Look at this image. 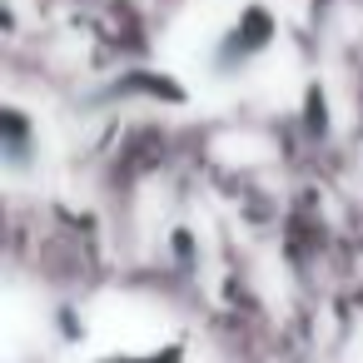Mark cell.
Listing matches in <instances>:
<instances>
[{"mask_svg": "<svg viewBox=\"0 0 363 363\" xmlns=\"http://www.w3.org/2000/svg\"><path fill=\"white\" fill-rule=\"evenodd\" d=\"M274 40H279V16L264 6V0H249V6H239V16L214 35L204 65H209L214 80H239L274 50Z\"/></svg>", "mask_w": 363, "mask_h": 363, "instance_id": "obj_1", "label": "cell"}, {"mask_svg": "<svg viewBox=\"0 0 363 363\" xmlns=\"http://www.w3.org/2000/svg\"><path fill=\"white\" fill-rule=\"evenodd\" d=\"M40 160V130L21 105L0 110V164L11 174H30V164Z\"/></svg>", "mask_w": 363, "mask_h": 363, "instance_id": "obj_2", "label": "cell"}]
</instances>
